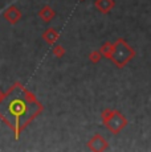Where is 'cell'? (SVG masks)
<instances>
[{"label":"cell","instance_id":"obj_9","mask_svg":"<svg viewBox=\"0 0 151 152\" xmlns=\"http://www.w3.org/2000/svg\"><path fill=\"white\" fill-rule=\"evenodd\" d=\"M100 50V53L102 54V57L107 58V60H110V57H111V53H113V44L110 41H105L101 45V48L98 49Z\"/></svg>","mask_w":151,"mask_h":152},{"label":"cell","instance_id":"obj_7","mask_svg":"<svg viewBox=\"0 0 151 152\" xmlns=\"http://www.w3.org/2000/svg\"><path fill=\"white\" fill-rule=\"evenodd\" d=\"M43 40L48 44V45H54L57 41H59V39H60V33L56 31L53 27H49L48 29H45V32L43 33Z\"/></svg>","mask_w":151,"mask_h":152},{"label":"cell","instance_id":"obj_1","mask_svg":"<svg viewBox=\"0 0 151 152\" xmlns=\"http://www.w3.org/2000/svg\"><path fill=\"white\" fill-rule=\"evenodd\" d=\"M44 111V106L33 93L16 82L0 97V119L7 123L19 140L21 131Z\"/></svg>","mask_w":151,"mask_h":152},{"label":"cell","instance_id":"obj_3","mask_svg":"<svg viewBox=\"0 0 151 152\" xmlns=\"http://www.w3.org/2000/svg\"><path fill=\"white\" fill-rule=\"evenodd\" d=\"M101 121H102V124L114 135H118L129 124V121H127L126 116L121 111L114 110V109L103 110L101 113Z\"/></svg>","mask_w":151,"mask_h":152},{"label":"cell","instance_id":"obj_11","mask_svg":"<svg viewBox=\"0 0 151 152\" xmlns=\"http://www.w3.org/2000/svg\"><path fill=\"white\" fill-rule=\"evenodd\" d=\"M88 58H89V61H90L92 64H98L101 61V58H102V54L100 53V50H93V52H90L89 53V56H88Z\"/></svg>","mask_w":151,"mask_h":152},{"label":"cell","instance_id":"obj_2","mask_svg":"<svg viewBox=\"0 0 151 152\" xmlns=\"http://www.w3.org/2000/svg\"><path fill=\"white\" fill-rule=\"evenodd\" d=\"M134 57V48L130 46L125 39L119 37V39L115 40V42H113V53L110 57V61H113L118 69H123Z\"/></svg>","mask_w":151,"mask_h":152},{"label":"cell","instance_id":"obj_4","mask_svg":"<svg viewBox=\"0 0 151 152\" xmlns=\"http://www.w3.org/2000/svg\"><path fill=\"white\" fill-rule=\"evenodd\" d=\"M88 148L93 152H103L109 150V142L101 134L95 132L88 142Z\"/></svg>","mask_w":151,"mask_h":152},{"label":"cell","instance_id":"obj_6","mask_svg":"<svg viewBox=\"0 0 151 152\" xmlns=\"http://www.w3.org/2000/svg\"><path fill=\"white\" fill-rule=\"evenodd\" d=\"M94 7L102 15H109L113 11V8L115 7V1L114 0H95Z\"/></svg>","mask_w":151,"mask_h":152},{"label":"cell","instance_id":"obj_10","mask_svg":"<svg viewBox=\"0 0 151 152\" xmlns=\"http://www.w3.org/2000/svg\"><path fill=\"white\" fill-rule=\"evenodd\" d=\"M53 48H52V53H53V56L56 58H62L66 54V50L65 48H64L62 45H60V44H54V45H52Z\"/></svg>","mask_w":151,"mask_h":152},{"label":"cell","instance_id":"obj_12","mask_svg":"<svg viewBox=\"0 0 151 152\" xmlns=\"http://www.w3.org/2000/svg\"><path fill=\"white\" fill-rule=\"evenodd\" d=\"M81 1H84V0H81Z\"/></svg>","mask_w":151,"mask_h":152},{"label":"cell","instance_id":"obj_5","mask_svg":"<svg viewBox=\"0 0 151 152\" xmlns=\"http://www.w3.org/2000/svg\"><path fill=\"white\" fill-rule=\"evenodd\" d=\"M3 16H4V19L7 20L10 24L15 25L16 23H19L20 20H21L23 13L16 5H11V7H8L7 10H5V12L3 13Z\"/></svg>","mask_w":151,"mask_h":152},{"label":"cell","instance_id":"obj_8","mask_svg":"<svg viewBox=\"0 0 151 152\" xmlns=\"http://www.w3.org/2000/svg\"><path fill=\"white\" fill-rule=\"evenodd\" d=\"M37 15L40 16V19H41L43 21L48 24V23H51L52 20L56 17V11H54L51 5H43Z\"/></svg>","mask_w":151,"mask_h":152}]
</instances>
